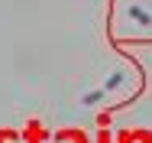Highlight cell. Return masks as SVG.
I'll use <instances>...</instances> for the list:
<instances>
[{"label":"cell","mask_w":152,"mask_h":143,"mask_svg":"<svg viewBox=\"0 0 152 143\" xmlns=\"http://www.w3.org/2000/svg\"><path fill=\"white\" fill-rule=\"evenodd\" d=\"M123 82H126V72H113V75L107 78V85L100 88V91L107 94V91H113V88H117V85H123Z\"/></svg>","instance_id":"cell-1"},{"label":"cell","mask_w":152,"mask_h":143,"mask_svg":"<svg viewBox=\"0 0 152 143\" xmlns=\"http://www.w3.org/2000/svg\"><path fill=\"white\" fill-rule=\"evenodd\" d=\"M129 16H133L136 23H149V13H146L142 7H129Z\"/></svg>","instance_id":"cell-2"}]
</instances>
